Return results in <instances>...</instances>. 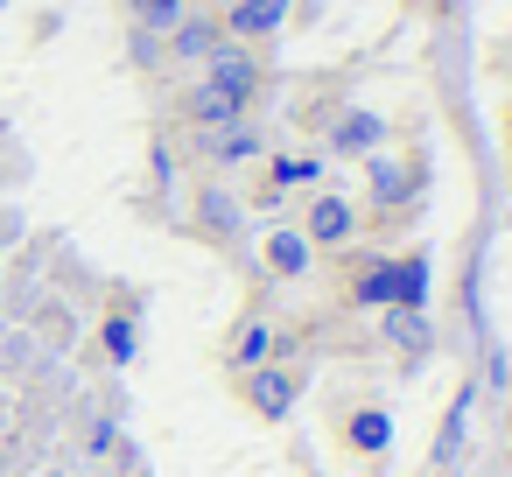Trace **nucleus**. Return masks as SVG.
Here are the masks:
<instances>
[{
  "label": "nucleus",
  "mask_w": 512,
  "mask_h": 477,
  "mask_svg": "<svg viewBox=\"0 0 512 477\" xmlns=\"http://www.w3.org/2000/svg\"><path fill=\"white\" fill-rule=\"evenodd\" d=\"M218 43H225L218 15H183V22L169 29V57H176V64H204V57H211Z\"/></svg>",
  "instance_id": "nucleus-4"
},
{
  "label": "nucleus",
  "mask_w": 512,
  "mask_h": 477,
  "mask_svg": "<svg viewBox=\"0 0 512 477\" xmlns=\"http://www.w3.org/2000/svg\"><path fill=\"white\" fill-rule=\"evenodd\" d=\"M316 162H274V183H309Z\"/></svg>",
  "instance_id": "nucleus-17"
},
{
  "label": "nucleus",
  "mask_w": 512,
  "mask_h": 477,
  "mask_svg": "<svg viewBox=\"0 0 512 477\" xmlns=\"http://www.w3.org/2000/svg\"><path fill=\"white\" fill-rule=\"evenodd\" d=\"M337 141H344V148H372V141H379V120H365V113H358V120L337 134Z\"/></svg>",
  "instance_id": "nucleus-14"
},
{
  "label": "nucleus",
  "mask_w": 512,
  "mask_h": 477,
  "mask_svg": "<svg viewBox=\"0 0 512 477\" xmlns=\"http://www.w3.org/2000/svg\"><path fill=\"white\" fill-rule=\"evenodd\" d=\"M295 393H302V379H295L288 365H253V372H246V400H253L260 421H281V414L295 407Z\"/></svg>",
  "instance_id": "nucleus-3"
},
{
  "label": "nucleus",
  "mask_w": 512,
  "mask_h": 477,
  "mask_svg": "<svg viewBox=\"0 0 512 477\" xmlns=\"http://www.w3.org/2000/svg\"><path fill=\"white\" fill-rule=\"evenodd\" d=\"M288 8L295 0H225L218 29H225V43H260V36H274L288 22Z\"/></svg>",
  "instance_id": "nucleus-2"
},
{
  "label": "nucleus",
  "mask_w": 512,
  "mask_h": 477,
  "mask_svg": "<svg viewBox=\"0 0 512 477\" xmlns=\"http://www.w3.org/2000/svg\"><path fill=\"white\" fill-rule=\"evenodd\" d=\"M204 218H211V225L225 232V225H232V204H225V197H204Z\"/></svg>",
  "instance_id": "nucleus-18"
},
{
  "label": "nucleus",
  "mask_w": 512,
  "mask_h": 477,
  "mask_svg": "<svg viewBox=\"0 0 512 477\" xmlns=\"http://www.w3.org/2000/svg\"><path fill=\"white\" fill-rule=\"evenodd\" d=\"M267 267H274V274H302V267H309V239H302V232H274V239H267Z\"/></svg>",
  "instance_id": "nucleus-8"
},
{
  "label": "nucleus",
  "mask_w": 512,
  "mask_h": 477,
  "mask_svg": "<svg viewBox=\"0 0 512 477\" xmlns=\"http://www.w3.org/2000/svg\"><path fill=\"white\" fill-rule=\"evenodd\" d=\"M204 85H218V92H232L239 106L260 92V64H253V43H218L211 57H204Z\"/></svg>",
  "instance_id": "nucleus-1"
},
{
  "label": "nucleus",
  "mask_w": 512,
  "mask_h": 477,
  "mask_svg": "<svg viewBox=\"0 0 512 477\" xmlns=\"http://www.w3.org/2000/svg\"><path fill=\"white\" fill-rule=\"evenodd\" d=\"M204 155H218V162H253V155H260V134H253L246 120H232V127L204 134Z\"/></svg>",
  "instance_id": "nucleus-7"
},
{
  "label": "nucleus",
  "mask_w": 512,
  "mask_h": 477,
  "mask_svg": "<svg viewBox=\"0 0 512 477\" xmlns=\"http://www.w3.org/2000/svg\"><path fill=\"white\" fill-rule=\"evenodd\" d=\"M393 274H400V295H393V302H407V309H414V302H421V288H428V267H421V260H400Z\"/></svg>",
  "instance_id": "nucleus-11"
},
{
  "label": "nucleus",
  "mask_w": 512,
  "mask_h": 477,
  "mask_svg": "<svg viewBox=\"0 0 512 477\" xmlns=\"http://www.w3.org/2000/svg\"><path fill=\"white\" fill-rule=\"evenodd\" d=\"M393 295H400V274L393 267H379V274L358 281V302H393Z\"/></svg>",
  "instance_id": "nucleus-12"
},
{
  "label": "nucleus",
  "mask_w": 512,
  "mask_h": 477,
  "mask_svg": "<svg viewBox=\"0 0 512 477\" xmlns=\"http://www.w3.org/2000/svg\"><path fill=\"white\" fill-rule=\"evenodd\" d=\"M393 337H400V344H414V351H421V337H428V330H421V316H414V309H400V316H393Z\"/></svg>",
  "instance_id": "nucleus-16"
},
{
  "label": "nucleus",
  "mask_w": 512,
  "mask_h": 477,
  "mask_svg": "<svg viewBox=\"0 0 512 477\" xmlns=\"http://www.w3.org/2000/svg\"><path fill=\"white\" fill-rule=\"evenodd\" d=\"M232 120H246V106H239L232 92H218V85H197V92H190V127H197V134H218V127H232Z\"/></svg>",
  "instance_id": "nucleus-6"
},
{
  "label": "nucleus",
  "mask_w": 512,
  "mask_h": 477,
  "mask_svg": "<svg viewBox=\"0 0 512 477\" xmlns=\"http://www.w3.org/2000/svg\"><path fill=\"white\" fill-rule=\"evenodd\" d=\"M379 197H386V204H400V197H407V169L379 162Z\"/></svg>",
  "instance_id": "nucleus-15"
},
{
  "label": "nucleus",
  "mask_w": 512,
  "mask_h": 477,
  "mask_svg": "<svg viewBox=\"0 0 512 477\" xmlns=\"http://www.w3.org/2000/svg\"><path fill=\"white\" fill-rule=\"evenodd\" d=\"M351 232H358V211H351L344 197H316V204H309V225H302L309 246H344Z\"/></svg>",
  "instance_id": "nucleus-5"
},
{
  "label": "nucleus",
  "mask_w": 512,
  "mask_h": 477,
  "mask_svg": "<svg viewBox=\"0 0 512 477\" xmlns=\"http://www.w3.org/2000/svg\"><path fill=\"white\" fill-rule=\"evenodd\" d=\"M351 442L358 449H386V414H358L351 421Z\"/></svg>",
  "instance_id": "nucleus-13"
},
{
  "label": "nucleus",
  "mask_w": 512,
  "mask_h": 477,
  "mask_svg": "<svg viewBox=\"0 0 512 477\" xmlns=\"http://www.w3.org/2000/svg\"><path fill=\"white\" fill-rule=\"evenodd\" d=\"M267 344H274V337H267V323H246V330H239V344H232V358H239V372H253V365L267 358Z\"/></svg>",
  "instance_id": "nucleus-10"
},
{
  "label": "nucleus",
  "mask_w": 512,
  "mask_h": 477,
  "mask_svg": "<svg viewBox=\"0 0 512 477\" xmlns=\"http://www.w3.org/2000/svg\"><path fill=\"white\" fill-rule=\"evenodd\" d=\"M134 22H141L148 36H169V29L183 22V0H134Z\"/></svg>",
  "instance_id": "nucleus-9"
}]
</instances>
